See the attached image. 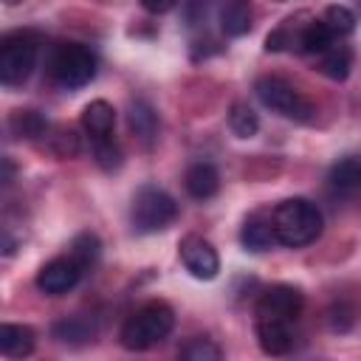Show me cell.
I'll return each mask as SVG.
<instances>
[{
	"label": "cell",
	"instance_id": "cell-23",
	"mask_svg": "<svg viewBox=\"0 0 361 361\" xmlns=\"http://www.w3.org/2000/svg\"><path fill=\"white\" fill-rule=\"evenodd\" d=\"M322 23L330 28L333 37H347L355 28V14L347 6H327Z\"/></svg>",
	"mask_w": 361,
	"mask_h": 361
},
{
	"label": "cell",
	"instance_id": "cell-2",
	"mask_svg": "<svg viewBox=\"0 0 361 361\" xmlns=\"http://www.w3.org/2000/svg\"><path fill=\"white\" fill-rule=\"evenodd\" d=\"M175 327V313L169 305L164 302H149L141 310H135L124 327H121V344L133 353L138 350H149L158 341H164Z\"/></svg>",
	"mask_w": 361,
	"mask_h": 361
},
{
	"label": "cell",
	"instance_id": "cell-21",
	"mask_svg": "<svg viewBox=\"0 0 361 361\" xmlns=\"http://www.w3.org/2000/svg\"><path fill=\"white\" fill-rule=\"evenodd\" d=\"M333 34L330 28L322 23V20H307L305 31H302V42H299V51L305 54H324L330 45H333Z\"/></svg>",
	"mask_w": 361,
	"mask_h": 361
},
{
	"label": "cell",
	"instance_id": "cell-20",
	"mask_svg": "<svg viewBox=\"0 0 361 361\" xmlns=\"http://www.w3.org/2000/svg\"><path fill=\"white\" fill-rule=\"evenodd\" d=\"M54 338L62 341V344H71V347H79V344H87L93 338V327L85 322V319H62L54 324Z\"/></svg>",
	"mask_w": 361,
	"mask_h": 361
},
{
	"label": "cell",
	"instance_id": "cell-18",
	"mask_svg": "<svg viewBox=\"0 0 361 361\" xmlns=\"http://www.w3.org/2000/svg\"><path fill=\"white\" fill-rule=\"evenodd\" d=\"M8 127H11V133L17 135V138H25V141H34V138H42V135H48V121H45V116L42 113H37V110H17L11 118H8Z\"/></svg>",
	"mask_w": 361,
	"mask_h": 361
},
{
	"label": "cell",
	"instance_id": "cell-26",
	"mask_svg": "<svg viewBox=\"0 0 361 361\" xmlns=\"http://www.w3.org/2000/svg\"><path fill=\"white\" fill-rule=\"evenodd\" d=\"M180 358H186V361H220L223 350L209 338H192L189 344L180 347Z\"/></svg>",
	"mask_w": 361,
	"mask_h": 361
},
{
	"label": "cell",
	"instance_id": "cell-12",
	"mask_svg": "<svg viewBox=\"0 0 361 361\" xmlns=\"http://www.w3.org/2000/svg\"><path fill=\"white\" fill-rule=\"evenodd\" d=\"M82 127L90 133V141L107 138V135L113 133V127H116V110H113V104L104 102V99L90 102V104L82 110Z\"/></svg>",
	"mask_w": 361,
	"mask_h": 361
},
{
	"label": "cell",
	"instance_id": "cell-22",
	"mask_svg": "<svg viewBox=\"0 0 361 361\" xmlns=\"http://www.w3.org/2000/svg\"><path fill=\"white\" fill-rule=\"evenodd\" d=\"M228 127L237 138H254L259 130V118L245 102H234L228 110Z\"/></svg>",
	"mask_w": 361,
	"mask_h": 361
},
{
	"label": "cell",
	"instance_id": "cell-27",
	"mask_svg": "<svg viewBox=\"0 0 361 361\" xmlns=\"http://www.w3.org/2000/svg\"><path fill=\"white\" fill-rule=\"evenodd\" d=\"M51 147L59 158H73L79 152V138L73 130H59L56 135H51Z\"/></svg>",
	"mask_w": 361,
	"mask_h": 361
},
{
	"label": "cell",
	"instance_id": "cell-16",
	"mask_svg": "<svg viewBox=\"0 0 361 361\" xmlns=\"http://www.w3.org/2000/svg\"><path fill=\"white\" fill-rule=\"evenodd\" d=\"M240 240L248 251H268L276 243V234H274L271 220H262L259 214H254V217L245 220V226L240 231Z\"/></svg>",
	"mask_w": 361,
	"mask_h": 361
},
{
	"label": "cell",
	"instance_id": "cell-19",
	"mask_svg": "<svg viewBox=\"0 0 361 361\" xmlns=\"http://www.w3.org/2000/svg\"><path fill=\"white\" fill-rule=\"evenodd\" d=\"M350 65H353V56L344 45H330L324 54H322V73L330 76L333 82H344L350 76Z\"/></svg>",
	"mask_w": 361,
	"mask_h": 361
},
{
	"label": "cell",
	"instance_id": "cell-3",
	"mask_svg": "<svg viewBox=\"0 0 361 361\" xmlns=\"http://www.w3.org/2000/svg\"><path fill=\"white\" fill-rule=\"evenodd\" d=\"M39 39L31 31H14L0 45V82L3 85H23L34 65H37Z\"/></svg>",
	"mask_w": 361,
	"mask_h": 361
},
{
	"label": "cell",
	"instance_id": "cell-17",
	"mask_svg": "<svg viewBox=\"0 0 361 361\" xmlns=\"http://www.w3.org/2000/svg\"><path fill=\"white\" fill-rule=\"evenodd\" d=\"M330 183L341 195L361 192V158H344L330 169Z\"/></svg>",
	"mask_w": 361,
	"mask_h": 361
},
{
	"label": "cell",
	"instance_id": "cell-15",
	"mask_svg": "<svg viewBox=\"0 0 361 361\" xmlns=\"http://www.w3.org/2000/svg\"><path fill=\"white\" fill-rule=\"evenodd\" d=\"M34 350V330L28 324H3L0 327V353L8 358H23Z\"/></svg>",
	"mask_w": 361,
	"mask_h": 361
},
{
	"label": "cell",
	"instance_id": "cell-13",
	"mask_svg": "<svg viewBox=\"0 0 361 361\" xmlns=\"http://www.w3.org/2000/svg\"><path fill=\"white\" fill-rule=\"evenodd\" d=\"M183 183H186V192H189L192 197L209 200V197H214L217 189H220V175H217V169H214L212 164H203V161H200V164H192V166L186 169Z\"/></svg>",
	"mask_w": 361,
	"mask_h": 361
},
{
	"label": "cell",
	"instance_id": "cell-29",
	"mask_svg": "<svg viewBox=\"0 0 361 361\" xmlns=\"http://www.w3.org/2000/svg\"><path fill=\"white\" fill-rule=\"evenodd\" d=\"M6 3H17V0H6Z\"/></svg>",
	"mask_w": 361,
	"mask_h": 361
},
{
	"label": "cell",
	"instance_id": "cell-8",
	"mask_svg": "<svg viewBox=\"0 0 361 361\" xmlns=\"http://www.w3.org/2000/svg\"><path fill=\"white\" fill-rule=\"evenodd\" d=\"M178 254H180V262L186 265V271L195 276V279H214L217 271H220V257L214 251V245L197 234H189L180 240L178 245Z\"/></svg>",
	"mask_w": 361,
	"mask_h": 361
},
{
	"label": "cell",
	"instance_id": "cell-4",
	"mask_svg": "<svg viewBox=\"0 0 361 361\" xmlns=\"http://www.w3.org/2000/svg\"><path fill=\"white\" fill-rule=\"evenodd\" d=\"M254 90H257V99H259L265 107H271L274 113H279V116H285V118L310 121L313 113H316L313 104H310L290 82H285V79H279V76H262V79H257Z\"/></svg>",
	"mask_w": 361,
	"mask_h": 361
},
{
	"label": "cell",
	"instance_id": "cell-24",
	"mask_svg": "<svg viewBox=\"0 0 361 361\" xmlns=\"http://www.w3.org/2000/svg\"><path fill=\"white\" fill-rule=\"evenodd\" d=\"M99 251H102V243H99V237L90 234V231H82V234L71 243V257H73L82 268L93 265V262L99 259Z\"/></svg>",
	"mask_w": 361,
	"mask_h": 361
},
{
	"label": "cell",
	"instance_id": "cell-11",
	"mask_svg": "<svg viewBox=\"0 0 361 361\" xmlns=\"http://www.w3.org/2000/svg\"><path fill=\"white\" fill-rule=\"evenodd\" d=\"M127 124H130V133H133L144 147H152V144H155V138H158V116H155V110H152L147 102H141V99L130 102Z\"/></svg>",
	"mask_w": 361,
	"mask_h": 361
},
{
	"label": "cell",
	"instance_id": "cell-25",
	"mask_svg": "<svg viewBox=\"0 0 361 361\" xmlns=\"http://www.w3.org/2000/svg\"><path fill=\"white\" fill-rule=\"evenodd\" d=\"M93 155H96V164H99L104 172H113V169L121 166V149H118V144L113 141V135L96 138V141H93Z\"/></svg>",
	"mask_w": 361,
	"mask_h": 361
},
{
	"label": "cell",
	"instance_id": "cell-14",
	"mask_svg": "<svg viewBox=\"0 0 361 361\" xmlns=\"http://www.w3.org/2000/svg\"><path fill=\"white\" fill-rule=\"evenodd\" d=\"M251 0H226L220 6V28L226 37H243L251 28Z\"/></svg>",
	"mask_w": 361,
	"mask_h": 361
},
{
	"label": "cell",
	"instance_id": "cell-10",
	"mask_svg": "<svg viewBox=\"0 0 361 361\" xmlns=\"http://www.w3.org/2000/svg\"><path fill=\"white\" fill-rule=\"evenodd\" d=\"M257 338L262 353L268 355H285L293 347V333L288 322H274V319H257Z\"/></svg>",
	"mask_w": 361,
	"mask_h": 361
},
{
	"label": "cell",
	"instance_id": "cell-1",
	"mask_svg": "<svg viewBox=\"0 0 361 361\" xmlns=\"http://www.w3.org/2000/svg\"><path fill=\"white\" fill-rule=\"evenodd\" d=\"M271 226H274L276 243L288 248H302L322 234L324 223H322V212L316 203L305 197H290V200H282L271 212Z\"/></svg>",
	"mask_w": 361,
	"mask_h": 361
},
{
	"label": "cell",
	"instance_id": "cell-7",
	"mask_svg": "<svg viewBox=\"0 0 361 361\" xmlns=\"http://www.w3.org/2000/svg\"><path fill=\"white\" fill-rule=\"evenodd\" d=\"M302 293L290 285H274L268 288L257 302V319H274V322H296L302 313Z\"/></svg>",
	"mask_w": 361,
	"mask_h": 361
},
{
	"label": "cell",
	"instance_id": "cell-5",
	"mask_svg": "<svg viewBox=\"0 0 361 361\" xmlns=\"http://www.w3.org/2000/svg\"><path fill=\"white\" fill-rule=\"evenodd\" d=\"M133 226L135 231H164L175 217H178V203L172 200V195H166L158 186H144L138 189V195L133 197V209H130Z\"/></svg>",
	"mask_w": 361,
	"mask_h": 361
},
{
	"label": "cell",
	"instance_id": "cell-28",
	"mask_svg": "<svg viewBox=\"0 0 361 361\" xmlns=\"http://www.w3.org/2000/svg\"><path fill=\"white\" fill-rule=\"evenodd\" d=\"M178 0H141V6L149 11V14H166L169 8H175Z\"/></svg>",
	"mask_w": 361,
	"mask_h": 361
},
{
	"label": "cell",
	"instance_id": "cell-6",
	"mask_svg": "<svg viewBox=\"0 0 361 361\" xmlns=\"http://www.w3.org/2000/svg\"><path fill=\"white\" fill-rule=\"evenodd\" d=\"M96 73V56L79 42L56 45L51 54V76L65 87H82Z\"/></svg>",
	"mask_w": 361,
	"mask_h": 361
},
{
	"label": "cell",
	"instance_id": "cell-9",
	"mask_svg": "<svg viewBox=\"0 0 361 361\" xmlns=\"http://www.w3.org/2000/svg\"><path fill=\"white\" fill-rule=\"evenodd\" d=\"M82 265L68 254V257H56V259H51V262H45L42 268H39V274H37V288L42 290V293H48V296H59V293H68L76 282H79V276H82Z\"/></svg>",
	"mask_w": 361,
	"mask_h": 361
}]
</instances>
